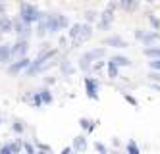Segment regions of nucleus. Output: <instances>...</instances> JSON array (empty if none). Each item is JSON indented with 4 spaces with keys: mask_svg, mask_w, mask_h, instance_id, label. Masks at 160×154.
Segmentation results:
<instances>
[{
    "mask_svg": "<svg viewBox=\"0 0 160 154\" xmlns=\"http://www.w3.org/2000/svg\"><path fill=\"white\" fill-rule=\"evenodd\" d=\"M91 35H93L91 25H83V23H75V25L70 29V39L73 41V46H79L85 41H89Z\"/></svg>",
    "mask_w": 160,
    "mask_h": 154,
    "instance_id": "nucleus-1",
    "label": "nucleus"
},
{
    "mask_svg": "<svg viewBox=\"0 0 160 154\" xmlns=\"http://www.w3.org/2000/svg\"><path fill=\"white\" fill-rule=\"evenodd\" d=\"M104 48H95V50H91V52H87L83 58H81V60H79V67H81L83 69V72H87V69H89V66H91V62H93V60H97V58H102V56H104Z\"/></svg>",
    "mask_w": 160,
    "mask_h": 154,
    "instance_id": "nucleus-2",
    "label": "nucleus"
},
{
    "mask_svg": "<svg viewBox=\"0 0 160 154\" xmlns=\"http://www.w3.org/2000/svg\"><path fill=\"white\" fill-rule=\"evenodd\" d=\"M114 10H116V4L110 2L108 8L102 12V16H100V23H98V27L100 29H108L112 25V21H114Z\"/></svg>",
    "mask_w": 160,
    "mask_h": 154,
    "instance_id": "nucleus-3",
    "label": "nucleus"
},
{
    "mask_svg": "<svg viewBox=\"0 0 160 154\" xmlns=\"http://www.w3.org/2000/svg\"><path fill=\"white\" fill-rule=\"evenodd\" d=\"M21 17H23L27 23H31V21H37V19L41 17V14H39V10H37L35 6L23 4V6H21Z\"/></svg>",
    "mask_w": 160,
    "mask_h": 154,
    "instance_id": "nucleus-4",
    "label": "nucleus"
},
{
    "mask_svg": "<svg viewBox=\"0 0 160 154\" xmlns=\"http://www.w3.org/2000/svg\"><path fill=\"white\" fill-rule=\"evenodd\" d=\"M27 48H29L27 41H25V39H21V41H18V42L14 44V48H10V56H14V58H21V56H25Z\"/></svg>",
    "mask_w": 160,
    "mask_h": 154,
    "instance_id": "nucleus-5",
    "label": "nucleus"
},
{
    "mask_svg": "<svg viewBox=\"0 0 160 154\" xmlns=\"http://www.w3.org/2000/svg\"><path fill=\"white\" fill-rule=\"evenodd\" d=\"M85 87H87V94H89V98H98V83L95 81V79H91V77H87L85 79Z\"/></svg>",
    "mask_w": 160,
    "mask_h": 154,
    "instance_id": "nucleus-6",
    "label": "nucleus"
},
{
    "mask_svg": "<svg viewBox=\"0 0 160 154\" xmlns=\"http://www.w3.org/2000/svg\"><path fill=\"white\" fill-rule=\"evenodd\" d=\"M14 29L18 31V35H19V37H25V35L31 31V29H29V23H27L23 17H19L18 21H14Z\"/></svg>",
    "mask_w": 160,
    "mask_h": 154,
    "instance_id": "nucleus-7",
    "label": "nucleus"
},
{
    "mask_svg": "<svg viewBox=\"0 0 160 154\" xmlns=\"http://www.w3.org/2000/svg\"><path fill=\"white\" fill-rule=\"evenodd\" d=\"M141 41H143V44H145V46H151V44H154V42H160V35H158L156 31H151V33H143Z\"/></svg>",
    "mask_w": 160,
    "mask_h": 154,
    "instance_id": "nucleus-8",
    "label": "nucleus"
},
{
    "mask_svg": "<svg viewBox=\"0 0 160 154\" xmlns=\"http://www.w3.org/2000/svg\"><path fill=\"white\" fill-rule=\"evenodd\" d=\"M104 46H116V48H125L128 42H125L122 37H108L104 39Z\"/></svg>",
    "mask_w": 160,
    "mask_h": 154,
    "instance_id": "nucleus-9",
    "label": "nucleus"
},
{
    "mask_svg": "<svg viewBox=\"0 0 160 154\" xmlns=\"http://www.w3.org/2000/svg\"><path fill=\"white\" fill-rule=\"evenodd\" d=\"M139 2L141 0H120V6L123 12H135L139 8Z\"/></svg>",
    "mask_w": 160,
    "mask_h": 154,
    "instance_id": "nucleus-10",
    "label": "nucleus"
},
{
    "mask_svg": "<svg viewBox=\"0 0 160 154\" xmlns=\"http://www.w3.org/2000/svg\"><path fill=\"white\" fill-rule=\"evenodd\" d=\"M29 60H27V58H21V60L18 62V64H14V66H10L8 67V73H18L19 72V69H23V67H29Z\"/></svg>",
    "mask_w": 160,
    "mask_h": 154,
    "instance_id": "nucleus-11",
    "label": "nucleus"
},
{
    "mask_svg": "<svg viewBox=\"0 0 160 154\" xmlns=\"http://www.w3.org/2000/svg\"><path fill=\"white\" fill-rule=\"evenodd\" d=\"M145 56L147 58H151V60H152V58H160V46H147V48H145Z\"/></svg>",
    "mask_w": 160,
    "mask_h": 154,
    "instance_id": "nucleus-12",
    "label": "nucleus"
},
{
    "mask_svg": "<svg viewBox=\"0 0 160 154\" xmlns=\"http://www.w3.org/2000/svg\"><path fill=\"white\" fill-rule=\"evenodd\" d=\"M73 148L77 150V152H83L85 148H87V141H85V137H75V141H73Z\"/></svg>",
    "mask_w": 160,
    "mask_h": 154,
    "instance_id": "nucleus-13",
    "label": "nucleus"
},
{
    "mask_svg": "<svg viewBox=\"0 0 160 154\" xmlns=\"http://www.w3.org/2000/svg\"><path fill=\"white\" fill-rule=\"evenodd\" d=\"M12 27H14V23L10 21L6 16H0V31H12Z\"/></svg>",
    "mask_w": 160,
    "mask_h": 154,
    "instance_id": "nucleus-14",
    "label": "nucleus"
},
{
    "mask_svg": "<svg viewBox=\"0 0 160 154\" xmlns=\"http://www.w3.org/2000/svg\"><path fill=\"white\" fill-rule=\"evenodd\" d=\"M112 64H116L118 67L120 66H129L131 62H129V58H125V56H112V60H110Z\"/></svg>",
    "mask_w": 160,
    "mask_h": 154,
    "instance_id": "nucleus-15",
    "label": "nucleus"
},
{
    "mask_svg": "<svg viewBox=\"0 0 160 154\" xmlns=\"http://www.w3.org/2000/svg\"><path fill=\"white\" fill-rule=\"evenodd\" d=\"M21 150V143H12V145H8V147H4L2 150H0V152H2V154H10V152H19Z\"/></svg>",
    "mask_w": 160,
    "mask_h": 154,
    "instance_id": "nucleus-16",
    "label": "nucleus"
},
{
    "mask_svg": "<svg viewBox=\"0 0 160 154\" xmlns=\"http://www.w3.org/2000/svg\"><path fill=\"white\" fill-rule=\"evenodd\" d=\"M108 77L110 79H116L118 77V66L112 64V62H108Z\"/></svg>",
    "mask_w": 160,
    "mask_h": 154,
    "instance_id": "nucleus-17",
    "label": "nucleus"
},
{
    "mask_svg": "<svg viewBox=\"0 0 160 154\" xmlns=\"http://www.w3.org/2000/svg\"><path fill=\"white\" fill-rule=\"evenodd\" d=\"M10 58V46H0V62H6Z\"/></svg>",
    "mask_w": 160,
    "mask_h": 154,
    "instance_id": "nucleus-18",
    "label": "nucleus"
},
{
    "mask_svg": "<svg viewBox=\"0 0 160 154\" xmlns=\"http://www.w3.org/2000/svg\"><path fill=\"white\" fill-rule=\"evenodd\" d=\"M79 125H81L83 129H87V131H93V129H95V123H93V122H89V120H85V117H83L81 122H79Z\"/></svg>",
    "mask_w": 160,
    "mask_h": 154,
    "instance_id": "nucleus-19",
    "label": "nucleus"
},
{
    "mask_svg": "<svg viewBox=\"0 0 160 154\" xmlns=\"http://www.w3.org/2000/svg\"><path fill=\"white\" fill-rule=\"evenodd\" d=\"M128 152H129V154H139V147L135 145V141H129V145H128Z\"/></svg>",
    "mask_w": 160,
    "mask_h": 154,
    "instance_id": "nucleus-20",
    "label": "nucleus"
},
{
    "mask_svg": "<svg viewBox=\"0 0 160 154\" xmlns=\"http://www.w3.org/2000/svg\"><path fill=\"white\" fill-rule=\"evenodd\" d=\"M41 100H42L44 104H50V102H52L50 92H48V91H42V92H41Z\"/></svg>",
    "mask_w": 160,
    "mask_h": 154,
    "instance_id": "nucleus-21",
    "label": "nucleus"
},
{
    "mask_svg": "<svg viewBox=\"0 0 160 154\" xmlns=\"http://www.w3.org/2000/svg\"><path fill=\"white\" fill-rule=\"evenodd\" d=\"M148 64H151L154 72H160V58H152V62H148Z\"/></svg>",
    "mask_w": 160,
    "mask_h": 154,
    "instance_id": "nucleus-22",
    "label": "nucleus"
},
{
    "mask_svg": "<svg viewBox=\"0 0 160 154\" xmlns=\"http://www.w3.org/2000/svg\"><path fill=\"white\" fill-rule=\"evenodd\" d=\"M85 19H87V21H91V23H93V21L97 19V14H95V12H93V10H89V12H87V14H85Z\"/></svg>",
    "mask_w": 160,
    "mask_h": 154,
    "instance_id": "nucleus-23",
    "label": "nucleus"
},
{
    "mask_svg": "<svg viewBox=\"0 0 160 154\" xmlns=\"http://www.w3.org/2000/svg\"><path fill=\"white\" fill-rule=\"evenodd\" d=\"M123 98H125V100H128V102H129L131 106H137V100H135V98L131 97V94H123Z\"/></svg>",
    "mask_w": 160,
    "mask_h": 154,
    "instance_id": "nucleus-24",
    "label": "nucleus"
},
{
    "mask_svg": "<svg viewBox=\"0 0 160 154\" xmlns=\"http://www.w3.org/2000/svg\"><path fill=\"white\" fill-rule=\"evenodd\" d=\"M148 77H151L152 81H160V72H152V73L148 75Z\"/></svg>",
    "mask_w": 160,
    "mask_h": 154,
    "instance_id": "nucleus-25",
    "label": "nucleus"
},
{
    "mask_svg": "<svg viewBox=\"0 0 160 154\" xmlns=\"http://www.w3.org/2000/svg\"><path fill=\"white\" fill-rule=\"evenodd\" d=\"M95 148H97L98 152H102V154L106 152V147H104V145H100V143H97V145H95Z\"/></svg>",
    "mask_w": 160,
    "mask_h": 154,
    "instance_id": "nucleus-26",
    "label": "nucleus"
},
{
    "mask_svg": "<svg viewBox=\"0 0 160 154\" xmlns=\"http://www.w3.org/2000/svg\"><path fill=\"white\" fill-rule=\"evenodd\" d=\"M25 150H27L29 154H33V152H35V148H33V147H31L29 143H25Z\"/></svg>",
    "mask_w": 160,
    "mask_h": 154,
    "instance_id": "nucleus-27",
    "label": "nucleus"
},
{
    "mask_svg": "<svg viewBox=\"0 0 160 154\" xmlns=\"http://www.w3.org/2000/svg\"><path fill=\"white\" fill-rule=\"evenodd\" d=\"M151 23H152V25H154V27H158V25H160V21H158L156 17H152V16H151Z\"/></svg>",
    "mask_w": 160,
    "mask_h": 154,
    "instance_id": "nucleus-28",
    "label": "nucleus"
},
{
    "mask_svg": "<svg viewBox=\"0 0 160 154\" xmlns=\"http://www.w3.org/2000/svg\"><path fill=\"white\" fill-rule=\"evenodd\" d=\"M147 2H156V0H147Z\"/></svg>",
    "mask_w": 160,
    "mask_h": 154,
    "instance_id": "nucleus-29",
    "label": "nucleus"
}]
</instances>
